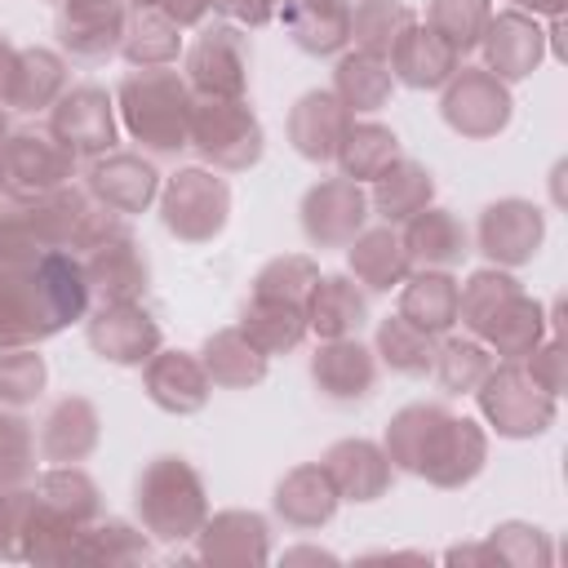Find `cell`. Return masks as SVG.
Returning a JSON list of instances; mask_svg holds the SVG:
<instances>
[{"instance_id":"obj_1","label":"cell","mask_w":568,"mask_h":568,"mask_svg":"<svg viewBox=\"0 0 568 568\" xmlns=\"http://www.w3.org/2000/svg\"><path fill=\"white\" fill-rule=\"evenodd\" d=\"M84 271L62 253H0V346L58 333L84 311Z\"/></svg>"},{"instance_id":"obj_2","label":"cell","mask_w":568,"mask_h":568,"mask_svg":"<svg viewBox=\"0 0 568 568\" xmlns=\"http://www.w3.org/2000/svg\"><path fill=\"white\" fill-rule=\"evenodd\" d=\"M386 448L399 466L430 475L439 484H462L484 462V435L475 422H457L439 408H404L386 435Z\"/></svg>"},{"instance_id":"obj_3","label":"cell","mask_w":568,"mask_h":568,"mask_svg":"<svg viewBox=\"0 0 568 568\" xmlns=\"http://www.w3.org/2000/svg\"><path fill=\"white\" fill-rule=\"evenodd\" d=\"M457 315L475 333H484L501 355H524L537 342V328H541L537 302H528L515 288V280L493 275V271H479L466 284V293H457Z\"/></svg>"},{"instance_id":"obj_4","label":"cell","mask_w":568,"mask_h":568,"mask_svg":"<svg viewBox=\"0 0 568 568\" xmlns=\"http://www.w3.org/2000/svg\"><path fill=\"white\" fill-rule=\"evenodd\" d=\"M120 106L124 120L133 129L138 142H146L151 151H178L191 138V98L186 84L164 71V67H146L142 75H129L120 84Z\"/></svg>"},{"instance_id":"obj_5","label":"cell","mask_w":568,"mask_h":568,"mask_svg":"<svg viewBox=\"0 0 568 568\" xmlns=\"http://www.w3.org/2000/svg\"><path fill=\"white\" fill-rule=\"evenodd\" d=\"M138 510L160 537H186L200 519V479L182 457H155V466L138 479Z\"/></svg>"},{"instance_id":"obj_6","label":"cell","mask_w":568,"mask_h":568,"mask_svg":"<svg viewBox=\"0 0 568 568\" xmlns=\"http://www.w3.org/2000/svg\"><path fill=\"white\" fill-rule=\"evenodd\" d=\"M191 138L195 146L222 164V169H244L262 155V129L248 115L240 98H204L191 106Z\"/></svg>"},{"instance_id":"obj_7","label":"cell","mask_w":568,"mask_h":568,"mask_svg":"<svg viewBox=\"0 0 568 568\" xmlns=\"http://www.w3.org/2000/svg\"><path fill=\"white\" fill-rule=\"evenodd\" d=\"M71 164L75 155L58 138L18 133L0 146V186L13 200H40V195H53L71 178Z\"/></svg>"},{"instance_id":"obj_8","label":"cell","mask_w":568,"mask_h":568,"mask_svg":"<svg viewBox=\"0 0 568 568\" xmlns=\"http://www.w3.org/2000/svg\"><path fill=\"white\" fill-rule=\"evenodd\" d=\"M226 209H231L226 182L204 169H182L164 186V226L182 240H195V244L213 240L226 222Z\"/></svg>"},{"instance_id":"obj_9","label":"cell","mask_w":568,"mask_h":568,"mask_svg":"<svg viewBox=\"0 0 568 568\" xmlns=\"http://www.w3.org/2000/svg\"><path fill=\"white\" fill-rule=\"evenodd\" d=\"M479 404H484V413L493 417V426L501 435H537V430H546V422L555 413L550 390H541L537 377L524 373V368L488 373L484 390H479Z\"/></svg>"},{"instance_id":"obj_10","label":"cell","mask_w":568,"mask_h":568,"mask_svg":"<svg viewBox=\"0 0 568 568\" xmlns=\"http://www.w3.org/2000/svg\"><path fill=\"white\" fill-rule=\"evenodd\" d=\"M368 217V200L355 186V178H333L306 191L302 200V226L315 244H351Z\"/></svg>"},{"instance_id":"obj_11","label":"cell","mask_w":568,"mask_h":568,"mask_svg":"<svg viewBox=\"0 0 568 568\" xmlns=\"http://www.w3.org/2000/svg\"><path fill=\"white\" fill-rule=\"evenodd\" d=\"M444 120L466 138H488L510 120V98L488 71H462L444 93Z\"/></svg>"},{"instance_id":"obj_12","label":"cell","mask_w":568,"mask_h":568,"mask_svg":"<svg viewBox=\"0 0 568 568\" xmlns=\"http://www.w3.org/2000/svg\"><path fill=\"white\" fill-rule=\"evenodd\" d=\"M191 84L204 98H240L244 93V75H248V53L240 31L231 27H213L191 44Z\"/></svg>"},{"instance_id":"obj_13","label":"cell","mask_w":568,"mask_h":568,"mask_svg":"<svg viewBox=\"0 0 568 568\" xmlns=\"http://www.w3.org/2000/svg\"><path fill=\"white\" fill-rule=\"evenodd\" d=\"M53 138L71 151V155H98L115 142V124H111V102L102 89L80 84L71 93H62L58 111H53Z\"/></svg>"},{"instance_id":"obj_14","label":"cell","mask_w":568,"mask_h":568,"mask_svg":"<svg viewBox=\"0 0 568 568\" xmlns=\"http://www.w3.org/2000/svg\"><path fill=\"white\" fill-rule=\"evenodd\" d=\"M89 342L115 364H142L160 346V328L133 302H102V311L89 320Z\"/></svg>"},{"instance_id":"obj_15","label":"cell","mask_w":568,"mask_h":568,"mask_svg":"<svg viewBox=\"0 0 568 568\" xmlns=\"http://www.w3.org/2000/svg\"><path fill=\"white\" fill-rule=\"evenodd\" d=\"M58 31L75 58L98 62L124 36V0H67L58 13Z\"/></svg>"},{"instance_id":"obj_16","label":"cell","mask_w":568,"mask_h":568,"mask_svg":"<svg viewBox=\"0 0 568 568\" xmlns=\"http://www.w3.org/2000/svg\"><path fill=\"white\" fill-rule=\"evenodd\" d=\"M479 244L493 262H506V266H519L537 253L541 244V213L524 200H501V204H488L484 217H479Z\"/></svg>"},{"instance_id":"obj_17","label":"cell","mask_w":568,"mask_h":568,"mask_svg":"<svg viewBox=\"0 0 568 568\" xmlns=\"http://www.w3.org/2000/svg\"><path fill=\"white\" fill-rule=\"evenodd\" d=\"M390 71L413 89H430L457 71V49L435 27H404L390 44Z\"/></svg>"},{"instance_id":"obj_18","label":"cell","mask_w":568,"mask_h":568,"mask_svg":"<svg viewBox=\"0 0 568 568\" xmlns=\"http://www.w3.org/2000/svg\"><path fill=\"white\" fill-rule=\"evenodd\" d=\"M346 129H351V111L342 106L337 93H306L293 106V120H288L293 146L306 160H333L342 138H346Z\"/></svg>"},{"instance_id":"obj_19","label":"cell","mask_w":568,"mask_h":568,"mask_svg":"<svg viewBox=\"0 0 568 568\" xmlns=\"http://www.w3.org/2000/svg\"><path fill=\"white\" fill-rule=\"evenodd\" d=\"M89 186L93 195L102 200V209L111 213H138L151 204L155 195V169L138 155H111V160H98L93 173H89Z\"/></svg>"},{"instance_id":"obj_20","label":"cell","mask_w":568,"mask_h":568,"mask_svg":"<svg viewBox=\"0 0 568 568\" xmlns=\"http://www.w3.org/2000/svg\"><path fill=\"white\" fill-rule=\"evenodd\" d=\"M84 284L102 293V302H133V293L146 284V262L138 253V244L120 231L106 244L93 248L89 266H84Z\"/></svg>"},{"instance_id":"obj_21","label":"cell","mask_w":568,"mask_h":568,"mask_svg":"<svg viewBox=\"0 0 568 568\" xmlns=\"http://www.w3.org/2000/svg\"><path fill=\"white\" fill-rule=\"evenodd\" d=\"M62 84H67L62 58L49 53V49H27V53H13L0 98H4L9 106H18V111H36V106L53 102V98L62 93Z\"/></svg>"},{"instance_id":"obj_22","label":"cell","mask_w":568,"mask_h":568,"mask_svg":"<svg viewBox=\"0 0 568 568\" xmlns=\"http://www.w3.org/2000/svg\"><path fill=\"white\" fill-rule=\"evenodd\" d=\"M311 373H315V382H320V390H324L328 399H359V395L373 390L377 364H373V355H368L359 342L333 337V342L315 355Z\"/></svg>"},{"instance_id":"obj_23","label":"cell","mask_w":568,"mask_h":568,"mask_svg":"<svg viewBox=\"0 0 568 568\" xmlns=\"http://www.w3.org/2000/svg\"><path fill=\"white\" fill-rule=\"evenodd\" d=\"M146 390L169 413H195L209 399V373L191 355L169 351V355H155L146 364Z\"/></svg>"},{"instance_id":"obj_24","label":"cell","mask_w":568,"mask_h":568,"mask_svg":"<svg viewBox=\"0 0 568 568\" xmlns=\"http://www.w3.org/2000/svg\"><path fill=\"white\" fill-rule=\"evenodd\" d=\"M484 36H488L484 40L488 44V67L497 75H506V80L528 75L537 67V58H541V31L519 13H501L497 22L484 27Z\"/></svg>"},{"instance_id":"obj_25","label":"cell","mask_w":568,"mask_h":568,"mask_svg":"<svg viewBox=\"0 0 568 568\" xmlns=\"http://www.w3.org/2000/svg\"><path fill=\"white\" fill-rule=\"evenodd\" d=\"M324 470H328L333 488H342V493L355 497V501L377 497V493L386 488V475H390V470H386V457H382L373 444H364V439H346V444L328 448Z\"/></svg>"},{"instance_id":"obj_26","label":"cell","mask_w":568,"mask_h":568,"mask_svg":"<svg viewBox=\"0 0 568 568\" xmlns=\"http://www.w3.org/2000/svg\"><path fill=\"white\" fill-rule=\"evenodd\" d=\"M404 253L408 262H422V266H453L457 257H466V231L444 209H422L408 222Z\"/></svg>"},{"instance_id":"obj_27","label":"cell","mask_w":568,"mask_h":568,"mask_svg":"<svg viewBox=\"0 0 568 568\" xmlns=\"http://www.w3.org/2000/svg\"><path fill=\"white\" fill-rule=\"evenodd\" d=\"M302 328H306V306L284 302V297H262V293H253V302H248V311H244V337H248L262 355H275V351L297 346Z\"/></svg>"},{"instance_id":"obj_28","label":"cell","mask_w":568,"mask_h":568,"mask_svg":"<svg viewBox=\"0 0 568 568\" xmlns=\"http://www.w3.org/2000/svg\"><path fill=\"white\" fill-rule=\"evenodd\" d=\"M93 439H98V413H93L89 399H62V404H53V413L40 426V448L53 462L84 457L93 448Z\"/></svg>"},{"instance_id":"obj_29","label":"cell","mask_w":568,"mask_h":568,"mask_svg":"<svg viewBox=\"0 0 568 568\" xmlns=\"http://www.w3.org/2000/svg\"><path fill=\"white\" fill-rule=\"evenodd\" d=\"M284 18L306 53H333L351 36V13L342 0H288Z\"/></svg>"},{"instance_id":"obj_30","label":"cell","mask_w":568,"mask_h":568,"mask_svg":"<svg viewBox=\"0 0 568 568\" xmlns=\"http://www.w3.org/2000/svg\"><path fill=\"white\" fill-rule=\"evenodd\" d=\"M368 306L364 293L351 280H315L311 297H306V320L315 324V333L324 337H351L364 324Z\"/></svg>"},{"instance_id":"obj_31","label":"cell","mask_w":568,"mask_h":568,"mask_svg":"<svg viewBox=\"0 0 568 568\" xmlns=\"http://www.w3.org/2000/svg\"><path fill=\"white\" fill-rule=\"evenodd\" d=\"M333 497H337V488H333L328 470H324V466H302V470H293V475L280 484L275 506H280L284 519L311 528V524H324V519L333 515Z\"/></svg>"},{"instance_id":"obj_32","label":"cell","mask_w":568,"mask_h":568,"mask_svg":"<svg viewBox=\"0 0 568 568\" xmlns=\"http://www.w3.org/2000/svg\"><path fill=\"white\" fill-rule=\"evenodd\" d=\"M373 200H377V209H382L386 222H404V217H413V213L426 209V200H430V173L417 160H395V164H386L377 173Z\"/></svg>"},{"instance_id":"obj_33","label":"cell","mask_w":568,"mask_h":568,"mask_svg":"<svg viewBox=\"0 0 568 568\" xmlns=\"http://www.w3.org/2000/svg\"><path fill=\"white\" fill-rule=\"evenodd\" d=\"M204 373L213 382H222V386H253L266 373V355L244 333L226 328V333L209 337V346H204Z\"/></svg>"},{"instance_id":"obj_34","label":"cell","mask_w":568,"mask_h":568,"mask_svg":"<svg viewBox=\"0 0 568 568\" xmlns=\"http://www.w3.org/2000/svg\"><path fill=\"white\" fill-rule=\"evenodd\" d=\"M399 315L426 333H439L457 320V284L448 275H417L408 288H404V302H399Z\"/></svg>"},{"instance_id":"obj_35","label":"cell","mask_w":568,"mask_h":568,"mask_svg":"<svg viewBox=\"0 0 568 568\" xmlns=\"http://www.w3.org/2000/svg\"><path fill=\"white\" fill-rule=\"evenodd\" d=\"M390 93V67L373 53H351L337 67V98L346 111H377Z\"/></svg>"},{"instance_id":"obj_36","label":"cell","mask_w":568,"mask_h":568,"mask_svg":"<svg viewBox=\"0 0 568 568\" xmlns=\"http://www.w3.org/2000/svg\"><path fill=\"white\" fill-rule=\"evenodd\" d=\"M351 266H355V275H359L368 288H390V284L404 280L408 253H404V244H399L390 231H368V235L355 240Z\"/></svg>"},{"instance_id":"obj_37","label":"cell","mask_w":568,"mask_h":568,"mask_svg":"<svg viewBox=\"0 0 568 568\" xmlns=\"http://www.w3.org/2000/svg\"><path fill=\"white\" fill-rule=\"evenodd\" d=\"M337 155H342L346 178H377L386 164L399 160V146H395V133L382 124H351Z\"/></svg>"},{"instance_id":"obj_38","label":"cell","mask_w":568,"mask_h":568,"mask_svg":"<svg viewBox=\"0 0 568 568\" xmlns=\"http://www.w3.org/2000/svg\"><path fill=\"white\" fill-rule=\"evenodd\" d=\"M404 27H413V13L395 0H364L351 18V36H355L359 53H373V58H386Z\"/></svg>"},{"instance_id":"obj_39","label":"cell","mask_w":568,"mask_h":568,"mask_svg":"<svg viewBox=\"0 0 568 568\" xmlns=\"http://www.w3.org/2000/svg\"><path fill=\"white\" fill-rule=\"evenodd\" d=\"M377 346H382V355L390 359V368H399V373H426V368L435 364L430 333L417 328V324H408L404 315H395V320H386V324L377 328Z\"/></svg>"},{"instance_id":"obj_40","label":"cell","mask_w":568,"mask_h":568,"mask_svg":"<svg viewBox=\"0 0 568 568\" xmlns=\"http://www.w3.org/2000/svg\"><path fill=\"white\" fill-rule=\"evenodd\" d=\"M124 53L142 67H160L178 53V22L164 18L160 9H142L138 22L129 27V40H124Z\"/></svg>"},{"instance_id":"obj_41","label":"cell","mask_w":568,"mask_h":568,"mask_svg":"<svg viewBox=\"0 0 568 568\" xmlns=\"http://www.w3.org/2000/svg\"><path fill=\"white\" fill-rule=\"evenodd\" d=\"M430 27L462 53L470 49L484 27H488V0H435L430 4Z\"/></svg>"},{"instance_id":"obj_42","label":"cell","mask_w":568,"mask_h":568,"mask_svg":"<svg viewBox=\"0 0 568 568\" xmlns=\"http://www.w3.org/2000/svg\"><path fill=\"white\" fill-rule=\"evenodd\" d=\"M315 280H320V275H315V266H311L306 257H275V262L257 275V288H253V293H262V297H284V302L306 306Z\"/></svg>"},{"instance_id":"obj_43","label":"cell","mask_w":568,"mask_h":568,"mask_svg":"<svg viewBox=\"0 0 568 568\" xmlns=\"http://www.w3.org/2000/svg\"><path fill=\"white\" fill-rule=\"evenodd\" d=\"M435 368H439L444 390H470V386H479L488 377V355L475 342H448L435 355Z\"/></svg>"},{"instance_id":"obj_44","label":"cell","mask_w":568,"mask_h":568,"mask_svg":"<svg viewBox=\"0 0 568 568\" xmlns=\"http://www.w3.org/2000/svg\"><path fill=\"white\" fill-rule=\"evenodd\" d=\"M44 386V359L31 351H4L0 355V399L4 404H27Z\"/></svg>"},{"instance_id":"obj_45","label":"cell","mask_w":568,"mask_h":568,"mask_svg":"<svg viewBox=\"0 0 568 568\" xmlns=\"http://www.w3.org/2000/svg\"><path fill=\"white\" fill-rule=\"evenodd\" d=\"M31 430L18 417H0V484L22 479L31 470Z\"/></svg>"},{"instance_id":"obj_46","label":"cell","mask_w":568,"mask_h":568,"mask_svg":"<svg viewBox=\"0 0 568 568\" xmlns=\"http://www.w3.org/2000/svg\"><path fill=\"white\" fill-rule=\"evenodd\" d=\"M209 4H217V9H226L235 18H248V22H262L275 9V0H209Z\"/></svg>"},{"instance_id":"obj_47","label":"cell","mask_w":568,"mask_h":568,"mask_svg":"<svg viewBox=\"0 0 568 568\" xmlns=\"http://www.w3.org/2000/svg\"><path fill=\"white\" fill-rule=\"evenodd\" d=\"M9 62H13V49H9V40H0V89H4V75H9Z\"/></svg>"},{"instance_id":"obj_48","label":"cell","mask_w":568,"mask_h":568,"mask_svg":"<svg viewBox=\"0 0 568 568\" xmlns=\"http://www.w3.org/2000/svg\"><path fill=\"white\" fill-rule=\"evenodd\" d=\"M519 4H528V9H559V0H519Z\"/></svg>"},{"instance_id":"obj_49","label":"cell","mask_w":568,"mask_h":568,"mask_svg":"<svg viewBox=\"0 0 568 568\" xmlns=\"http://www.w3.org/2000/svg\"><path fill=\"white\" fill-rule=\"evenodd\" d=\"M0 146H4V115H0Z\"/></svg>"}]
</instances>
